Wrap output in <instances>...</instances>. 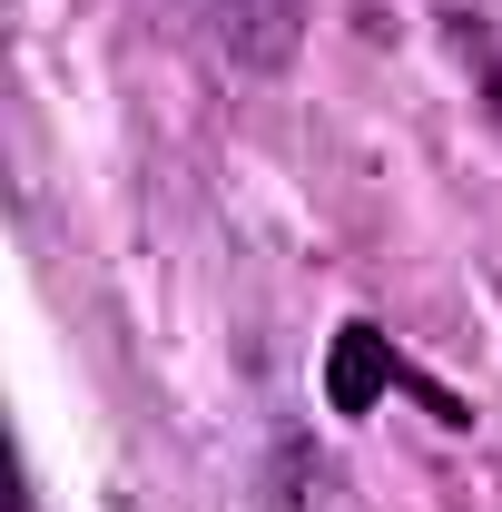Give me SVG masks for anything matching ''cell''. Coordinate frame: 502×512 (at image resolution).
I'll return each instance as SVG.
<instances>
[{
	"instance_id": "2",
	"label": "cell",
	"mask_w": 502,
	"mask_h": 512,
	"mask_svg": "<svg viewBox=\"0 0 502 512\" xmlns=\"http://www.w3.org/2000/svg\"><path fill=\"white\" fill-rule=\"evenodd\" d=\"M384 384H404V365L384 355L375 325H345V335H335V414H365Z\"/></svg>"
},
{
	"instance_id": "1",
	"label": "cell",
	"mask_w": 502,
	"mask_h": 512,
	"mask_svg": "<svg viewBox=\"0 0 502 512\" xmlns=\"http://www.w3.org/2000/svg\"><path fill=\"white\" fill-rule=\"evenodd\" d=\"M188 20L207 30L217 60L286 69V60H296V30H306V0H188Z\"/></svg>"
}]
</instances>
